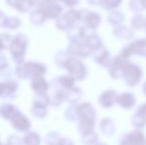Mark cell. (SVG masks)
I'll return each instance as SVG.
<instances>
[{
    "mask_svg": "<svg viewBox=\"0 0 146 145\" xmlns=\"http://www.w3.org/2000/svg\"><path fill=\"white\" fill-rule=\"evenodd\" d=\"M47 69L42 63L38 62H22L17 64L16 75L20 79H27V77H43Z\"/></svg>",
    "mask_w": 146,
    "mask_h": 145,
    "instance_id": "1",
    "label": "cell"
},
{
    "mask_svg": "<svg viewBox=\"0 0 146 145\" xmlns=\"http://www.w3.org/2000/svg\"><path fill=\"white\" fill-rule=\"evenodd\" d=\"M28 44H29V40L24 34H18L12 38L9 50L12 59L17 64H20L24 61Z\"/></svg>",
    "mask_w": 146,
    "mask_h": 145,
    "instance_id": "2",
    "label": "cell"
},
{
    "mask_svg": "<svg viewBox=\"0 0 146 145\" xmlns=\"http://www.w3.org/2000/svg\"><path fill=\"white\" fill-rule=\"evenodd\" d=\"M62 67L67 69L68 72L70 73V75H72L74 79H81L85 77V73H86L85 66H84L83 63L78 60V59L68 58Z\"/></svg>",
    "mask_w": 146,
    "mask_h": 145,
    "instance_id": "3",
    "label": "cell"
},
{
    "mask_svg": "<svg viewBox=\"0 0 146 145\" xmlns=\"http://www.w3.org/2000/svg\"><path fill=\"white\" fill-rule=\"evenodd\" d=\"M11 121V125L13 128H15L16 130L21 132H26L29 131L31 128V121L28 119L27 116L24 115L22 112L20 111H16V113L10 119Z\"/></svg>",
    "mask_w": 146,
    "mask_h": 145,
    "instance_id": "4",
    "label": "cell"
},
{
    "mask_svg": "<svg viewBox=\"0 0 146 145\" xmlns=\"http://www.w3.org/2000/svg\"><path fill=\"white\" fill-rule=\"evenodd\" d=\"M18 89L17 81H6L0 83V99H11L16 95Z\"/></svg>",
    "mask_w": 146,
    "mask_h": 145,
    "instance_id": "5",
    "label": "cell"
},
{
    "mask_svg": "<svg viewBox=\"0 0 146 145\" xmlns=\"http://www.w3.org/2000/svg\"><path fill=\"white\" fill-rule=\"evenodd\" d=\"M39 9L45 14L46 18H55L60 13V8L51 0H41L39 2Z\"/></svg>",
    "mask_w": 146,
    "mask_h": 145,
    "instance_id": "6",
    "label": "cell"
},
{
    "mask_svg": "<svg viewBox=\"0 0 146 145\" xmlns=\"http://www.w3.org/2000/svg\"><path fill=\"white\" fill-rule=\"evenodd\" d=\"M31 87H32V89L36 93H45L47 89H48L49 85H48V81L44 77H39L32 79Z\"/></svg>",
    "mask_w": 146,
    "mask_h": 145,
    "instance_id": "7",
    "label": "cell"
},
{
    "mask_svg": "<svg viewBox=\"0 0 146 145\" xmlns=\"http://www.w3.org/2000/svg\"><path fill=\"white\" fill-rule=\"evenodd\" d=\"M17 109L11 103H3L0 105V116L4 119H11V117L16 113Z\"/></svg>",
    "mask_w": 146,
    "mask_h": 145,
    "instance_id": "8",
    "label": "cell"
},
{
    "mask_svg": "<svg viewBox=\"0 0 146 145\" xmlns=\"http://www.w3.org/2000/svg\"><path fill=\"white\" fill-rule=\"evenodd\" d=\"M41 137L37 132L29 131L25 134L23 137V144L24 145H40Z\"/></svg>",
    "mask_w": 146,
    "mask_h": 145,
    "instance_id": "9",
    "label": "cell"
},
{
    "mask_svg": "<svg viewBox=\"0 0 146 145\" xmlns=\"http://www.w3.org/2000/svg\"><path fill=\"white\" fill-rule=\"evenodd\" d=\"M29 19L34 25L39 26V25H42V24L44 23L45 19H46V16H45V14L38 8V9L32 11V13L30 14Z\"/></svg>",
    "mask_w": 146,
    "mask_h": 145,
    "instance_id": "10",
    "label": "cell"
},
{
    "mask_svg": "<svg viewBox=\"0 0 146 145\" xmlns=\"http://www.w3.org/2000/svg\"><path fill=\"white\" fill-rule=\"evenodd\" d=\"M127 145H144V137L140 132H134L130 134L126 139Z\"/></svg>",
    "mask_w": 146,
    "mask_h": 145,
    "instance_id": "11",
    "label": "cell"
},
{
    "mask_svg": "<svg viewBox=\"0 0 146 145\" xmlns=\"http://www.w3.org/2000/svg\"><path fill=\"white\" fill-rule=\"evenodd\" d=\"M51 103V99L45 93H37L36 97H34V101L33 105H42V107H47Z\"/></svg>",
    "mask_w": 146,
    "mask_h": 145,
    "instance_id": "12",
    "label": "cell"
},
{
    "mask_svg": "<svg viewBox=\"0 0 146 145\" xmlns=\"http://www.w3.org/2000/svg\"><path fill=\"white\" fill-rule=\"evenodd\" d=\"M61 135L58 133V132H49L47 134L46 138H45V142H46L47 145H60V142L62 140Z\"/></svg>",
    "mask_w": 146,
    "mask_h": 145,
    "instance_id": "13",
    "label": "cell"
},
{
    "mask_svg": "<svg viewBox=\"0 0 146 145\" xmlns=\"http://www.w3.org/2000/svg\"><path fill=\"white\" fill-rule=\"evenodd\" d=\"M21 25V21H20L19 18L17 17H7L5 20V23L4 26L6 29L9 30H15L17 28H19V26Z\"/></svg>",
    "mask_w": 146,
    "mask_h": 145,
    "instance_id": "14",
    "label": "cell"
},
{
    "mask_svg": "<svg viewBox=\"0 0 146 145\" xmlns=\"http://www.w3.org/2000/svg\"><path fill=\"white\" fill-rule=\"evenodd\" d=\"M32 113L36 118H44L47 115V107L42 105H33L32 107Z\"/></svg>",
    "mask_w": 146,
    "mask_h": 145,
    "instance_id": "15",
    "label": "cell"
},
{
    "mask_svg": "<svg viewBox=\"0 0 146 145\" xmlns=\"http://www.w3.org/2000/svg\"><path fill=\"white\" fill-rule=\"evenodd\" d=\"M74 77L72 75H65L60 77V83L66 89H71L74 87Z\"/></svg>",
    "mask_w": 146,
    "mask_h": 145,
    "instance_id": "16",
    "label": "cell"
},
{
    "mask_svg": "<svg viewBox=\"0 0 146 145\" xmlns=\"http://www.w3.org/2000/svg\"><path fill=\"white\" fill-rule=\"evenodd\" d=\"M12 38L9 36V34H1L0 35V52L4 49L9 48L10 43H11Z\"/></svg>",
    "mask_w": 146,
    "mask_h": 145,
    "instance_id": "17",
    "label": "cell"
},
{
    "mask_svg": "<svg viewBox=\"0 0 146 145\" xmlns=\"http://www.w3.org/2000/svg\"><path fill=\"white\" fill-rule=\"evenodd\" d=\"M133 103H134L133 97H131V95H128V93H125L122 97H119V103L122 105L124 107H130L133 105Z\"/></svg>",
    "mask_w": 146,
    "mask_h": 145,
    "instance_id": "18",
    "label": "cell"
},
{
    "mask_svg": "<svg viewBox=\"0 0 146 145\" xmlns=\"http://www.w3.org/2000/svg\"><path fill=\"white\" fill-rule=\"evenodd\" d=\"M22 143H23V139H21L19 136L11 135L8 138L6 145H22Z\"/></svg>",
    "mask_w": 146,
    "mask_h": 145,
    "instance_id": "19",
    "label": "cell"
},
{
    "mask_svg": "<svg viewBox=\"0 0 146 145\" xmlns=\"http://www.w3.org/2000/svg\"><path fill=\"white\" fill-rule=\"evenodd\" d=\"M8 67V61L7 58L3 54H0V72L4 71Z\"/></svg>",
    "mask_w": 146,
    "mask_h": 145,
    "instance_id": "20",
    "label": "cell"
},
{
    "mask_svg": "<svg viewBox=\"0 0 146 145\" xmlns=\"http://www.w3.org/2000/svg\"><path fill=\"white\" fill-rule=\"evenodd\" d=\"M60 145H74L73 142L71 140H69L68 138H62L61 142H60Z\"/></svg>",
    "mask_w": 146,
    "mask_h": 145,
    "instance_id": "21",
    "label": "cell"
},
{
    "mask_svg": "<svg viewBox=\"0 0 146 145\" xmlns=\"http://www.w3.org/2000/svg\"><path fill=\"white\" fill-rule=\"evenodd\" d=\"M6 16L4 15L2 12H0V27L1 26H4V23H5V20H6Z\"/></svg>",
    "mask_w": 146,
    "mask_h": 145,
    "instance_id": "22",
    "label": "cell"
},
{
    "mask_svg": "<svg viewBox=\"0 0 146 145\" xmlns=\"http://www.w3.org/2000/svg\"><path fill=\"white\" fill-rule=\"evenodd\" d=\"M0 145H2V144H1V142H0Z\"/></svg>",
    "mask_w": 146,
    "mask_h": 145,
    "instance_id": "23",
    "label": "cell"
}]
</instances>
